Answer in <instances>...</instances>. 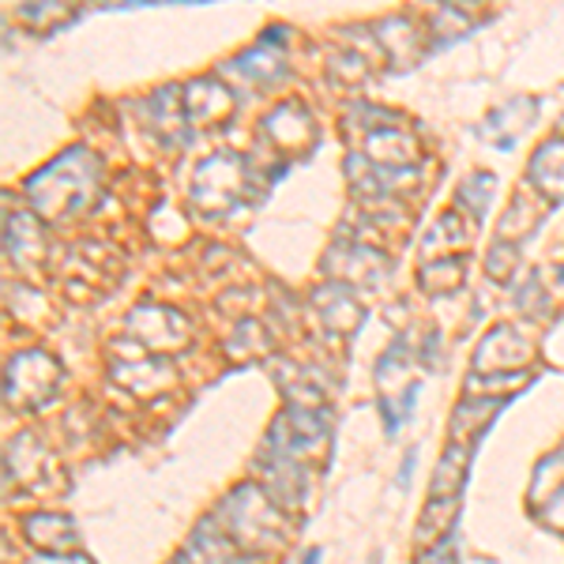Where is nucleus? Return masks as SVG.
Here are the masks:
<instances>
[{"instance_id":"1","label":"nucleus","mask_w":564,"mask_h":564,"mask_svg":"<svg viewBox=\"0 0 564 564\" xmlns=\"http://www.w3.org/2000/svg\"><path fill=\"white\" fill-rule=\"evenodd\" d=\"M305 564H321V550H313V553H308Z\"/></svg>"}]
</instances>
